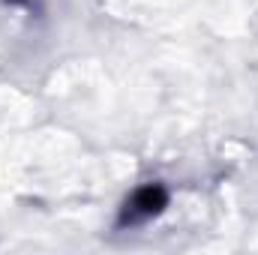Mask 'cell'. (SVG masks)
<instances>
[{"label": "cell", "mask_w": 258, "mask_h": 255, "mask_svg": "<svg viewBox=\"0 0 258 255\" xmlns=\"http://www.w3.org/2000/svg\"><path fill=\"white\" fill-rule=\"evenodd\" d=\"M165 204H168V192L162 189L159 183L141 186V189L129 198L123 219H126V222H141V219H150V216H156Z\"/></svg>", "instance_id": "1"}]
</instances>
